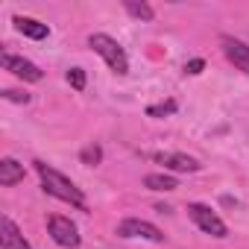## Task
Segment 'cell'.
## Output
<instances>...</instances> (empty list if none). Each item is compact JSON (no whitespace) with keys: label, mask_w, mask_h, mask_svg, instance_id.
Returning <instances> with one entry per match:
<instances>
[{"label":"cell","mask_w":249,"mask_h":249,"mask_svg":"<svg viewBox=\"0 0 249 249\" xmlns=\"http://www.w3.org/2000/svg\"><path fill=\"white\" fill-rule=\"evenodd\" d=\"M36 173L41 176V185H44V191H47L50 196H56V199H62V202H71L73 208H82V211H85V196H82V191H79L68 176H62L59 170L47 167L44 161H36Z\"/></svg>","instance_id":"1"},{"label":"cell","mask_w":249,"mask_h":249,"mask_svg":"<svg viewBox=\"0 0 249 249\" xmlns=\"http://www.w3.org/2000/svg\"><path fill=\"white\" fill-rule=\"evenodd\" d=\"M88 47H91L94 53H100V56L106 59V65H108L114 73H126V71H129V59H126V53H123V47H120L111 36H106V33H94V36L88 38Z\"/></svg>","instance_id":"2"},{"label":"cell","mask_w":249,"mask_h":249,"mask_svg":"<svg viewBox=\"0 0 249 249\" xmlns=\"http://www.w3.org/2000/svg\"><path fill=\"white\" fill-rule=\"evenodd\" d=\"M188 214H191V220L205 231V234H211V237H226L229 234V229H226V223L217 217V211H211L208 205H202V202H191L188 205Z\"/></svg>","instance_id":"3"},{"label":"cell","mask_w":249,"mask_h":249,"mask_svg":"<svg viewBox=\"0 0 249 249\" xmlns=\"http://www.w3.org/2000/svg\"><path fill=\"white\" fill-rule=\"evenodd\" d=\"M117 234L120 237H147L153 243H161L164 240V231L159 226H153L147 220H138V217H126V220L117 226Z\"/></svg>","instance_id":"4"},{"label":"cell","mask_w":249,"mask_h":249,"mask_svg":"<svg viewBox=\"0 0 249 249\" xmlns=\"http://www.w3.org/2000/svg\"><path fill=\"white\" fill-rule=\"evenodd\" d=\"M47 231H50V237H53L59 246H65V249H76V246H79V231H76V226H73L68 217L53 214V217L47 220Z\"/></svg>","instance_id":"5"},{"label":"cell","mask_w":249,"mask_h":249,"mask_svg":"<svg viewBox=\"0 0 249 249\" xmlns=\"http://www.w3.org/2000/svg\"><path fill=\"white\" fill-rule=\"evenodd\" d=\"M3 68L6 71H12L18 79H24V82H41V71H38V65H33L30 59H21V56H12V53H3Z\"/></svg>","instance_id":"6"},{"label":"cell","mask_w":249,"mask_h":249,"mask_svg":"<svg viewBox=\"0 0 249 249\" xmlns=\"http://www.w3.org/2000/svg\"><path fill=\"white\" fill-rule=\"evenodd\" d=\"M220 44H223L226 59H229L237 71H243V73L249 76V44H243V41H237V38H231V36H223Z\"/></svg>","instance_id":"7"},{"label":"cell","mask_w":249,"mask_h":249,"mask_svg":"<svg viewBox=\"0 0 249 249\" xmlns=\"http://www.w3.org/2000/svg\"><path fill=\"white\" fill-rule=\"evenodd\" d=\"M153 159L159 164H164L167 170H176V173H196L199 170V161L185 156V153H156Z\"/></svg>","instance_id":"8"},{"label":"cell","mask_w":249,"mask_h":249,"mask_svg":"<svg viewBox=\"0 0 249 249\" xmlns=\"http://www.w3.org/2000/svg\"><path fill=\"white\" fill-rule=\"evenodd\" d=\"M0 249H33L9 217H0Z\"/></svg>","instance_id":"9"},{"label":"cell","mask_w":249,"mask_h":249,"mask_svg":"<svg viewBox=\"0 0 249 249\" xmlns=\"http://www.w3.org/2000/svg\"><path fill=\"white\" fill-rule=\"evenodd\" d=\"M12 24H15V30H18V33H24L27 38H36V41H41V38H47V36H50V27H47V24H41V21H36V18H21V15H18Z\"/></svg>","instance_id":"10"},{"label":"cell","mask_w":249,"mask_h":249,"mask_svg":"<svg viewBox=\"0 0 249 249\" xmlns=\"http://www.w3.org/2000/svg\"><path fill=\"white\" fill-rule=\"evenodd\" d=\"M18 182H24V164H18L15 159H3L0 161V185L12 188Z\"/></svg>","instance_id":"11"},{"label":"cell","mask_w":249,"mask_h":249,"mask_svg":"<svg viewBox=\"0 0 249 249\" xmlns=\"http://www.w3.org/2000/svg\"><path fill=\"white\" fill-rule=\"evenodd\" d=\"M144 185L150 188V191H176L179 188V182L173 179V176H167V173H150L147 179H144Z\"/></svg>","instance_id":"12"},{"label":"cell","mask_w":249,"mask_h":249,"mask_svg":"<svg viewBox=\"0 0 249 249\" xmlns=\"http://www.w3.org/2000/svg\"><path fill=\"white\" fill-rule=\"evenodd\" d=\"M126 12L132 15V18H138V21H153L156 18V12H153V6L150 3H135V0H126Z\"/></svg>","instance_id":"13"},{"label":"cell","mask_w":249,"mask_h":249,"mask_svg":"<svg viewBox=\"0 0 249 249\" xmlns=\"http://www.w3.org/2000/svg\"><path fill=\"white\" fill-rule=\"evenodd\" d=\"M79 159H82V164H100V161H103V150H100L97 144H91V147H85V150L79 153Z\"/></svg>","instance_id":"14"},{"label":"cell","mask_w":249,"mask_h":249,"mask_svg":"<svg viewBox=\"0 0 249 249\" xmlns=\"http://www.w3.org/2000/svg\"><path fill=\"white\" fill-rule=\"evenodd\" d=\"M68 82H71L73 91H82V88H85V71H82V68H71V71H68Z\"/></svg>","instance_id":"15"},{"label":"cell","mask_w":249,"mask_h":249,"mask_svg":"<svg viewBox=\"0 0 249 249\" xmlns=\"http://www.w3.org/2000/svg\"><path fill=\"white\" fill-rule=\"evenodd\" d=\"M176 111V103L173 100H167V103H159V106H150L147 108V114L150 117H164V114H173Z\"/></svg>","instance_id":"16"},{"label":"cell","mask_w":249,"mask_h":249,"mask_svg":"<svg viewBox=\"0 0 249 249\" xmlns=\"http://www.w3.org/2000/svg\"><path fill=\"white\" fill-rule=\"evenodd\" d=\"M202 68H205L202 59H191V62L185 65V73H202Z\"/></svg>","instance_id":"17"},{"label":"cell","mask_w":249,"mask_h":249,"mask_svg":"<svg viewBox=\"0 0 249 249\" xmlns=\"http://www.w3.org/2000/svg\"><path fill=\"white\" fill-rule=\"evenodd\" d=\"M3 97L12 103H30V94H21V91H3Z\"/></svg>","instance_id":"18"}]
</instances>
